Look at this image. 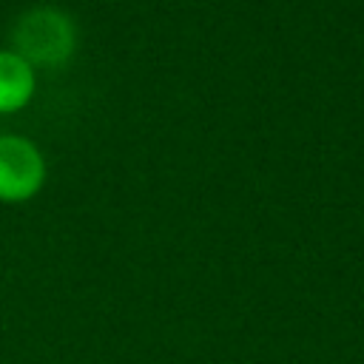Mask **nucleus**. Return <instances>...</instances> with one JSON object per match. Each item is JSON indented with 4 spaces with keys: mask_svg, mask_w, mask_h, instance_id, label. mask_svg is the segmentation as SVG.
Masks as SVG:
<instances>
[{
    "mask_svg": "<svg viewBox=\"0 0 364 364\" xmlns=\"http://www.w3.org/2000/svg\"><path fill=\"white\" fill-rule=\"evenodd\" d=\"M74 23L60 9H31L14 26V48L23 60L37 65H60L74 51Z\"/></svg>",
    "mask_w": 364,
    "mask_h": 364,
    "instance_id": "1",
    "label": "nucleus"
},
{
    "mask_svg": "<svg viewBox=\"0 0 364 364\" xmlns=\"http://www.w3.org/2000/svg\"><path fill=\"white\" fill-rule=\"evenodd\" d=\"M46 182V159L40 148L17 134L0 136V202L17 205L40 193Z\"/></svg>",
    "mask_w": 364,
    "mask_h": 364,
    "instance_id": "2",
    "label": "nucleus"
},
{
    "mask_svg": "<svg viewBox=\"0 0 364 364\" xmlns=\"http://www.w3.org/2000/svg\"><path fill=\"white\" fill-rule=\"evenodd\" d=\"M37 91L34 65L23 60L17 51L3 48L0 51V114H17L23 111Z\"/></svg>",
    "mask_w": 364,
    "mask_h": 364,
    "instance_id": "3",
    "label": "nucleus"
}]
</instances>
